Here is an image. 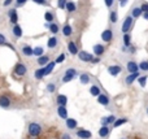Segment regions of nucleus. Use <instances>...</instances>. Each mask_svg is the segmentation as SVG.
<instances>
[{"mask_svg":"<svg viewBox=\"0 0 148 139\" xmlns=\"http://www.w3.org/2000/svg\"><path fill=\"white\" fill-rule=\"evenodd\" d=\"M26 131H27V135L31 138H38L43 134L44 131V126L40 121L38 120H31V121L27 122V126H26Z\"/></svg>","mask_w":148,"mask_h":139,"instance_id":"f257e3e1","label":"nucleus"},{"mask_svg":"<svg viewBox=\"0 0 148 139\" xmlns=\"http://www.w3.org/2000/svg\"><path fill=\"white\" fill-rule=\"evenodd\" d=\"M79 73H81V72H79L77 68H74V66H68L66 69H65L64 72L61 73V74H59V75H60V77H59L60 83H61V85H65V83L72 82V81H74L75 78H78Z\"/></svg>","mask_w":148,"mask_h":139,"instance_id":"f03ea898","label":"nucleus"},{"mask_svg":"<svg viewBox=\"0 0 148 139\" xmlns=\"http://www.w3.org/2000/svg\"><path fill=\"white\" fill-rule=\"evenodd\" d=\"M27 72H29L27 65L21 61H18L17 64L14 65V68H13V75H14L16 78H23L27 74Z\"/></svg>","mask_w":148,"mask_h":139,"instance_id":"7ed1b4c3","label":"nucleus"},{"mask_svg":"<svg viewBox=\"0 0 148 139\" xmlns=\"http://www.w3.org/2000/svg\"><path fill=\"white\" fill-rule=\"evenodd\" d=\"M134 20H135V18H134L131 14L126 16L125 20L122 21V25H121V33L122 34L130 33V30L133 29V26H134Z\"/></svg>","mask_w":148,"mask_h":139,"instance_id":"20e7f679","label":"nucleus"},{"mask_svg":"<svg viewBox=\"0 0 148 139\" xmlns=\"http://www.w3.org/2000/svg\"><path fill=\"white\" fill-rule=\"evenodd\" d=\"M96 100H97V103H99L100 105L105 107L107 109H112V99H110V96L108 95L107 92L103 91V92L96 98Z\"/></svg>","mask_w":148,"mask_h":139,"instance_id":"39448f33","label":"nucleus"},{"mask_svg":"<svg viewBox=\"0 0 148 139\" xmlns=\"http://www.w3.org/2000/svg\"><path fill=\"white\" fill-rule=\"evenodd\" d=\"M77 57H78V60L79 61H82V62L92 64V61H94V59H95V55L91 53V52H88V51L81 49V51L78 52V55H77Z\"/></svg>","mask_w":148,"mask_h":139,"instance_id":"423d86ee","label":"nucleus"},{"mask_svg":"<svg viewBox=\"0 0 148 139\" xmlns=\"http://www.w3.org/2000/svg\"><path fill=\"white\" fill-rule=\"evenodd\" d=\"M0 108L5 109V111H9L13 108V100L9 95H7V94L0 95Z\"/></svg>","mask_w":148,"mask_h":139,"instance_id":"0eeeda50","label":"nucleus"},{"mask_svg":"<svg viewBox=\"0 0 148 139\" xmlns=\"http://www.w3.org/2000/svg\"><path fill=\"white\" fill-rule=\"evenodd\" d=\"M78 79H79V82H81V85L88 86V85H91L92 83L94 77H92V74L91 73H88V72H81L79 73V75H78Z\"/></svg>","mask_w":148,"mask_h":139,"instance_id":"6e6552de","label":"nucleus"},{"mask_svg":"<svg viewBox=\"0 0 148 139\" xmlns=\"http://www.w3.org/2000/svg\"><path fill=\"white\" fill-rule=\"evenodd\" d=\"M59 86H60V79H51L46 85V92L49 94V95H53V94H56Z\"/></svg>","mask_w":148,"mask_h":139,"instance_id":"1a4fd4ad","label":"nucleus"},{"mask_svg":"<svg viewBox=\"0 0 148 139\" xmlns=\"http://www.w3.org/2000/svg\"><path fill=\"white\" fill-rule=\"evenodd\" d=\"M74 137L78 139H92V133L87 129H83V127H78L74 131Z\"/></svg>","mask_w":148,"mask_h":139,"instance_id":"9d476101","label":"nucleus"},{"mask_svg":"<svg viewBox=\"0 0 148 139\" xmlns=\"http://www.w3.org/2000/svg\"><path fill=\"white\" fill-rule=\"evenodd\" d=\"M64 125L65 127H66V130H69L70 133H74L77 129H78V121H77L75 118H73V117H68L66 120H64Z\"/></svg>","mask_w":148,"mask_h":139,"instance_id":"9b49d317","label":"nucleus"},{"mask_svg":"<svg viewBox=\"0 0 148 139\" xmlns=\"http://www.w3.org/2000/svg\"><path fill=\"white\" fill-rule=\"evenodd\" d=\"M88 92L91 94V96H95V98H97V96L100 95V94L103 92V88H101V85H100L99 82H92L91 85H90V88H88Z\"/></svg>","mask_w":148,"mask_h":139,"instance_id":"f8f14e48","label":"nucleus"},{"mask_svg":"<svg viewBox=\"0 0 148 139\" xmlns=\"http://www.w3.org/2000/svg\"><path fill=\"white\" fill-rule=\"evenodd\" d=\"M60 38L57 35H52L48 38V40H47V47H48V49H51V51H53V49H57L60 47Z\"/></svg>","mask_w":148,"mask_h":139,"instance_id":"ddd939ff","label":"nucleus"},{"mask_svg":"<svg viewBox=\"0 0 148 139\" xmlns=\"http://www.w3.org/2000/svg\"><path fill=\"white\" fill-rule=\"evenodd\" d=\"M100 36H101V40L104 42V43H110V42H113V39H114V31L110 27H108L103 31Z\"/></svg>","mask_w":148,"mask_h":139,"instance_id":"4468645a","label":"nucleus"},{"mask_svg":"<svg viewBox=\"0 0 148 139\" xmlns=\"http://www.w3.org/2000/svg\"><path fill=\"white\" fill-rule=\"evenodd\" d=\"M61 34H62V36L64 38H72L73 36V34H74V29H73V26L70 25L69 22H65L64 25L61 26Z\"/></svg>","mask_w":148,"mask_h":139,"instance_id":"2eb2a0df","label":"nucleus"},{"mask_svg":"<svg viewBox=\"0 0 148 139\" xmlns=\"http://www.w3.org/2000/svg\"><path fill=\"white\" fill-rule=\"evenodd\" d=\"M66 51L70 53V56H77L81 49H79L78 44H77L74 40H68L66 42Z\"/></svg>","mask_w":148,"mask_h":139,"instance_id":"dca6fc26","label":"nucleus"},{"mask_svg":"<svg viewBox=\"0 0 148 139\" xmlns=\"http://www.w3.org/2000/svg\"><path fill=\"white\" fill-rule=\"evenodd\" d=\"M20 49H21V53H22L25 57H33L34 56V47H31L30 44L22 43L20 46Z\"/></svg>","mask_w":148,"mask_h":139,"instance_id":"f3484780","label":"nucleus"},{"mask_svg":"<svg viewBox=\"0 0 148 139\" xmlns=\"http://www.w3.org/2000/svg\"><path fill=\"white\" fill-rule=\"evenodd\" d=\"M7 16H8V18H9V23H10V25H16V23H18L17 8H10V9H8Z\"/></svg>","mask_w":148,"mask_h":139,"instance_id":"a211bd4d","label":"nucleus"},{"mask_svg":"<svg viewBox=\"0 0 148 139\" xmlns=\"http://www.w3.org/2000/svg\"><path fill=\"white\" fill-rule=\"evenodd\" d=\"M107 72L109 73V75H112V77H118V75L121 74V72H122V66L118 64L109 65V66L107 68Z\"/></svg>","mask_w":148,"mask_h":139,"instance_id":"6ab92c4d","label":"nucleus"},{"mask_svg":"<svg viewBox=\"0 0 148 139\" xmlns=\"http://www.w3.org/2000/svg\"><path fill=\"white\" fill-rule=\"evenodd\" d=\"M140 77V72H135V73H129L125 77V85L127 86H133V83L135 81H138V78Z\"/></svg>","mask_w":148,"mask_h":139,"instance_id":"aec40b11","label":"nucleus"},{"mask_svg":"<svg viewBox=\"0 0 148 139\" xmlns=\"http://www.w3.org/2000/svg\"><path fill=\"white\" fill-rule=\"evenodd\" d=\"M44 27L48 29L52 35H57V34L60 33V25L56 21H55V22H46L44 23Z\"/></svg>","mask_w":148,"mask_h":139,"instance_id":"412c9836","label":"nucleus"},{"mask_svg":"<svg viewBox=\"0 0 148 139\" xmlns=\"http://www.w3.org/2000/svg\"><path fill=\"white\" fill-rule=\"evenodd\" d=\"M56 114L59 118L61 120H66L69 117V113H68V109H66V105H56Z\"/></svg>","mask_w":148,"mask_h":139,"instance_id":"4be33fe9","label":"nucleus"},{"mask_svg":"<svg viewBox=\"0 0 148 139\" xmlns=\"http://www.w3.org/2000/svg\"><path fill=\"white\" fill-rule=\"evenodd\" d=\"M10 33H12V36H13L14 39H21V38H22V35H23L22 27H21L18 23H16V25H12Z\"/></svg>","mask_w":148,"mask_h":139,"instance_id":"5701e85b","label":"nucleus"},{"mask_svg":"<svg viewBox=\"0 0 148 139\" xmlns=\"http://www.w3.org/2000/svg\"><path fill=\"white\" fill-rule=\"evenodd\" d=\"M110 130H112V127H110L109 125H101V126L99 127V130H97V134H99L100 138L105 139V138L109 137Z\"/></svg>","mask_w":148,"mask_h":139,"instance_id":"b1692460","label":"nucleus"},{"mask_svg":"<svg viewBox=\"0 0 148 139\" xmlns=\"http://www.w3.org/2000/svg\"><path fill=\"white\" fill-rule=\"evenodd\" d=\"M126 70H127L129 73L140 72V69H139V64L136 61H134V60H129V61L126 62Z\"/></svg>","mask_w":148,"mask_h":139,"instance_id":"393cba45","label":"nucleus"},{"mask_svg":"<svg viewBox=\"0 0 148 139\" xmlns=\"http://www.w3.org/2000/svg\"><path fill=\"white\" fill-rule=\"evenodd\" d=\"M92 51H94L95 56L101 57L105 53V46L101 43H96V44H94V47H92Z\"/></svg>","mask_w":148,"mask_h":139,"instance_id":"a878e982","label":"nucleus"},{"mask_svg":"<svg viewBox=\"0 0 148 139\" xmlns=\"http://www.w3.org/2000/svg\"><path fill=\"white\" fill-rule=\"evenodd\" d=\"M117 118H118V117L116 116V114L112 113V114H109V116L101 117V120H100V124H101V125H109V126H112Z\"/></svg>","mask_w":148,"mask_h":139,"instance_id":"bb28decb","label":"nucleus"},{"mask_svg":"<svg viewBox=\"0 0 148 139\" xmlns=\"http://www.w3.org/2000/svg\"><path fill=\"white\" fill-rule=\"evenodd\" d=\"M49 61H51V56H49V55H42V56L35 59V62L38 66H46Z\"/></svg>","mask_w":148,"mask_h":139,"instance_id":"cd10ccee","label":"nucleus"},{"mask_svg":"<svg viewBox=\"0 0 148 139\" xmlns=\"http://www.w3.org/2000/svg\"><path fill=\"white\" fill-rule=\"evenodd\" d=\"M55 104L56 105H66L68 96L64 95V94H56V96H55Z\"/></svg>","mask_w":148,"mask_h":139,"instance_id":"c85d7f7f","label":"nucleus"},{"mask_svg":"<svg viewBox=\"0 0 148 139\" xmlns=\"http://www.w3.org/2000/svg\"><path fill=\"white\" fill-rule=\"evenodd\" d=\"M33 77H34V79H35V81H42L43 78H46V72H44V66H39L38 69L34 70Z\"/></svg>","mask_w":148,"mask_h":139,"instance_id":"c756f323","label":"nucleus"},{"mask_svg":"<svg viewBox=\"0 0 148 139\" xmlns=\"http://www.w3.org/2000/svg\"><path fill=\"white\" fill-rule=\"evenodd\" d=\"M0 47H9V48L12 49V51H16L14 46H13V44L10 43L9 40H8L7 36H5L3 33H0Z\"/></svg>","mask_w":148,"mask_h":139,"instance_id":"7c9ffc66","label":"nucleus"},{"mask_svg":"<svg viewBox=\"0 0 148 139\" xmlns=\"http://www.w3.org/2000/svg\"><path fill=\"white\" fill-rule=\"evenodd\" d=\"M109 22L112 23V25H114V23L118 22V12L116 8L109 9Z\"/></svg>","mask_w":148,"mask_h":139,"instance_id":"2f4dec72","label":"nucleus"},{"mask_svg":"<svg viewBox=\"0 0 148 139\" xmlns=\"http://www.w3.org/2000/svg\"><path fill=\"white\" fill-rule=\"evenodd\" d=\"M143 9H142L140 8V5H136V7H134L133 9H131V12H130V14L133 16L134 18H139V17H142V16H143Z\"/></svg>","mask_w":148,"mask_h":139,"instance_id":"473e14b6","label":"nucleus"},{"mask_svg":"<svg viewBox=\"0 0 148 139\" xmlns=\"http://www.w3.org/2000/svg\"><path fill=\"white\" fill-rule=\"evenodd\" d=\"M44 20H46V22H55L56 21V14H55L53 10H46L44 12Z\"/></svg>","mask_w":148,"mask_h":139,"instance_id":"72a5a7b5","label":"nucleus"},{"mask_svg":"<svg viewBox=\"0 0 148 139\" xmlns=\"http://www.w3.org/2000/svg\"><path fill=\"white\" fill-rule=\"evenodd\" d=\"M127 122H129V118H127V117H118V118L114 121V124L112 125V129H117V127L122 126V125L127 124Z\"/></svg>","mask_w":148,"mask_h":139,"instance_id":"f704fd0d","label":"nucleus"},{"mask_svg":"<svg viewBox=\"0 0 148 139\" xmlns=\"http://www.w3.org/2000/svg\"><path fill=\"white\" fill-rule=\"evenodd\" d=\"M57 65V62L55 61V60H51V61L48 62V64L44 66V72H46V77L47 75H49L52 72H53V69H55V66Z\"/></svg>","mask_w":148,"mask_h":139,"instance_id":"c9c22d12","label":"nucleus"},{"mask_svg":"<svg viewBox=\"0 0 148 139\" xmlns=\"http://www.w3.org/2000/svg\"><path fill=\"white\" fill-rule=\"evenodd\" d=\"M65 10H66L68 13H75L77 12V4L73 1V0H68Z\"/></svg>","mask_w":148,"mask_h":139,"instance_id":"e433bc0d","label":"nucleus"},{"mask_svg":"<svg viewBox=\"0 0 148 139\" xmlns=\"http://www.w3.org/2000/svg\"><path fill=\"white\" fill-rule=\"evenodd\" d=\"M122 42H123V46L129 48V47L133 44V43H131V34L130 33L123 34V35H122Z\"/></svg>","mask_w":148,"mask_h":139,"instance_id":"4c0bfd02","label":"nucleus"},{"mask_svg":"<svg viewBox=\"0 0 148 139\" xmlns=\"http://www.w3.org/2000/svg\"><path fill=\"white\" fill-rule=\"evenodd\" d=\"M42 55H44V48L43 47H40V46L34 47V56L39 57V56H42Z\"/></svg>","mask_w":148,"mask_h":139,"instance_id":"58836bf2","label":"nucleus"},{"mask_svg":"<svg viewBox=\"0 0 148 139\" xmlns=\"http://www.w3.org/2000/svg\"><path fill=\"white\" fill-rule=\"evenodd\" d=\"M147 79H148V75H142L138 78V83L140 87H146V83H147Z\"/></svg>","mask_w":148,"mask_h":139,"instance_id":"ea45409f","label":"nucleus"},{"mask_svg":"<svg viewBox=\"0 0 148 139\" xmlns=\"http://www.w3.org/2000/svg\"><path fill=\"white\" fill-rule=\"evenodd\" d=\"M139 69L142 72H148V61L147 60H143V61L139 62Z\"/></svg>","mask_w":148,"mask_h":139,"instance_id":"a19ab883","label":"nucleus"},{"mask_svg":"<svg viewBox=\"0 0 148 139\" xmlns=\"http://www.w3.org/2000/svg\"><path fill=\"white\" fill-rule=\"evenodd\" d=\"M27 1L29 0H14V8H17V9L18 8H22Z\"/></svg>","mask_w":148,"mask_h":139,"instance_id":"79ce46f5","label":"nucleus"},{"mask_svg":"<svg viewBox=\"0 0 148 139\" xmlns=\"http://www.w3.org/2000/svg\"><path fill=\"white\" fill-rule=\"evenodd\" d=\"M66 3H68V0H57V8L65 10V8H66Z\"/></svg>","mask_w":148,"mask_h":139,"instance_id":"37998d69","label":"nucleus"},{"mask_svg":"<svg viewBox=\"0 0 148 139\" xmlns=\"http://www.w3.org/2000/svg\"><path fill=\"white\" fill-rule=\"evenodd\" d=\"M65 57H66V55H65L64 52H62V53H60L59 56H57L56 59H55V61H56L57 64H61V62H64V61H65Z\"/></svg>","mask_w":148,"mask_h":139,"instance_id":"c03bdc74","label":"nucleus"},{"mask_svg":"<svg viewBox=\"0 0 148 139\" xmlns=\"http://www.w3.org/2000/svg\"><path fill=\"white\" fill-rule=\"evenodd\" d=\"M31 1L35 3V4H38V5H46V7H48L49 5L48 0H31Z\"/></svg>","mask_w":148,"mask_h":139,"instance_id":"a18cd8bd","label":"nucleus"},{"mask_svg":"<svg viewBox=\"0 0 148 139\" xmlns=\"http://www.w3.org/2000/svg\"><path fill=\"white\" fill-rule=\"evenodd\" d=\"M60 139H74V138H73L72 133L66 131V133H62V134L60 135Z\"/></svg>","mask_w":148,"mask_h":139,"instance_id":"49530a36","label":"nucleus"},{"mask_svg":"<svg viewBox=\"0 0 148 139\" xmlns=\"http://www.w3.org/2000/svg\"><path fill=\"white\" fill-rule=\"evenodd\" d=\"M104 3H105V7H107L108 9H112L114 3H116V0H104Z\"/></svg>","mask_w":148,"mask_h":139,"instance_id":"de8ad7c7","label":"nucleus"},{"mask_svg":"<svg viewBox=\"0 0 148 139\" xmlns=\"http://www.w3.org/2000/svg\"><path fill=\"white\" fill-rule=\"evenodd\" d=\"M13 3H14V0H4V1H3V7L8 8V7H10Z\"/></svg>","mask_w":148,"mask_h":139,"instance_id":"09e8293b","label":"nucleus"},{"mask_svg":"<svg viewBox=\"0 0 148 139\" xmlns=\"http://www.w3.org/2000/svg\"><path fill=\"white\" fill-rule=\"evenodd\" d=\"M118 1V5H120L121 8H123V7H126V4L129 3V0H117Z\"/></svg>","mask_w":148,"mask_h":139,"instance_id":"8fccbe9b","label":"nucleus"},{"mask_svg":"<svg viewBox=\"0 0 148 139\" xmlns=\"http://www.w3.org/2000/svg\"><path fill=\"white\" fill-rule=\"evenodd\" d=\"M140 8L143 9V12H148V3H142Z\"/></svg>","mask_w":148,"mask_h":139,"instance_id":"3c124183","label":"nucleus"},{"mask_svg":"<svg viewBox=\"0 0 148 139\" xmlns=\"http://www.w3.org/2000/svg\"><path fill=\"white\" fill-rule=\"evenodd\" d=\"M135 51H136V47H134L133 44H131V46L127 48V52H130V53H134Z\"/></svg>","mask_w":148,"mask_h":139,"instance_id":"603ef678","label":"nucleus"},{"mask_svg":"<svg viewBox=\"0 0 148 139\" xmlns=\"http://www.w3.org/2000/svg\"><path fill=\"white\" fill-rule=\"evenodd\" d=\"M143 18L148 21V12H144V13H143Z\"/></svg>","mask_w":148,"mask_h":139,"instance_id":"864d4df0","label":"nucleus"},{"mask_svg":"<svg viewBox=\"0 0 148 139\" xmlns=\"http://www.w3.org/2000/svg\"><path fill=\"white\" fill-rule=\"evenodd\" d=\"M147 114H148V107H147Z\"/></svg>","mask_w":148,"mask_h":139,"instance_id":"5fc2aeb1","label":"nucleus"},{"mask_svg":"<svg viewBox=\"0 0 148 139\" xmlns=\"http://www.w3.org/2000/svg\"><path fill=\"white\" fill-rule=\"evenodd\" d=\"M29 139H35V138H29Z\"/></svg>","mask_w":148,"mask_h":139,"instance_id":"6e6d98bb","label":"nucleus"},{"mask_svg":"<svg viewBox=\"0 0 148 139\" xmlns=\"http://www.w3.org/2000/svg\"><path fill=\"white\" fill-rule=\"evenodd\" d=\"M120 139H126V138H120Z\"/></svg>","mask_w":148,"mask_h":139,"instance_id":"4d7b16f0","label":"nucleus"}]
</instances>
